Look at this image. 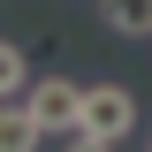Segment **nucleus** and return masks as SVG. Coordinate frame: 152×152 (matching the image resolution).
Instances as JSON below:
<instances>
[{"label":"nucleus","instance_id":"nucleus-4","mask_svg":"<svg viewBox=\"0 0 152 152\" xmlns=\"http://www.w3.org/2000/svg\"><path fill=\"white\" fill-rule=\"evenodd\" d=\"M38 145H46L38 114H31V107H8V99H0V152H38Z\"/></svg>","mask_w":152,"mask_h":152},{"label":"nucleus","instance_id":"nucleus-3","mask_svg":"<svg viewBox=\"0 0 152 152\" xmlns=\"http://www.w3.org/2000/svg\"><path fill=\"white\" fill-rule=\"evenodd\" d=\"M99 23L114 38H152V0H99Z\"/></svg>","mask_w":152,"mask_h":152},{"label":"nucleus","instance_id":"nucleus-1","mask_svg":"<svg viewBox=\"0 0 152 152\" xmlns=\"http://www.w3.org/2000/svg\"><path fill=\"white\" fill-rule=\"evenodd\" d=\"M23 107L38 114V129H46V137H69V129H84V84H69V76H31Z\"/></svg>","mask_w":152,"mask_h":152},{"label":"nucleus","instance_id":"nucleus-6","mask_svg":"<svg viewBox=\"0 0 152 152\" xmlns=\"http://www.w3.org/2000/svg\"><path fill=\"white\" fill-rule=\"evenodd\" d=\"M61 152H114V137H99V129H69V145Z\"/></svg>","mask_w":152,"mask_h":152},{"label":"nucleus","instance_id":"nucleus-2","mask_svg":"<svg viewBox=\"0 0 152 152\" xmlns=\"http://www.w3.org/2000/svg\"><path fill=\"white\" fill-rule=\"evenodd\" d=\"M84 129H99V137H122L137 129V91L129 84H84Z\"/></svg>","mask_w":152,"mask_h":152},{"label":"nucleus","instance_id":"nucleus-7","mask_svg":"<svg viewBox=\"0 0 152 152\" xmlns=\"http://www.w3.org/2000/svg\"><path fill=\"white\" fill-rule=\"evenodd\" d=\"M145 152H152V137H145Z\"/></svg>","mask_w":152,"mask_h":152},{"label":"nucleus","instance_id":"nucleus-5","mask_svg":"<svg viewBox=\"0 0 152 152\" xmlns=\"http://www.w3.org/2000/svg\"><path fill=\"white\" fill-rule=\"evenodd\" d=\"M23 91H31V61H23V46L0 38V99H23Z\"/></svg>","mask_w":152,"mask_h":152}]
</instances>
